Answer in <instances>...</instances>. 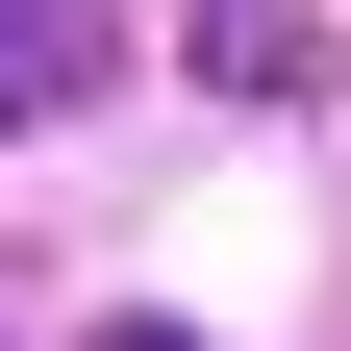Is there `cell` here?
Returning <instances> with one entry per match:
<instances>
[{
	"mask_svg": "<svg viewBox=\"0 0 351 351\" xmlns=\"http://www.w3.org/2000/svg\"><path fill=\"white\" fill-rule=\"evenodd\" d=\"M201 75H251V101H301V75H326V25H301V0H201Z\"/></svg>",
	"mask_w": 351,
	"mask_h": 351,
	"instance_id": "cell-2",
	"label": "cell"
},
{
	"mask_svg": "<svg viewBox=\"0 0 351 351\" xmlns=\"http://www.w3.org/2000/svg\"><path fill=\"white\" fill-rule=\"evenodd\" d=\"M101 51H125L101 0H0V101H75V75H101Z\"/></svg>",
	"mask_w": 351,
	"mask_h": 351,
	"instance_id": "cell-1",
	"label": "cell"
},
{
	"mask_svg": "<svg viewBox=\"0 0 351 351\" xmlns=\"http://www.w3.org/2000/svg\"><path fill=\"white\" fill-rule=\"evenodd\" d=\"M101 351H201V326H101Z\"/></svg>",
	"mask_w": 351,
	"mask_h": 351,
	"instance_id": "cell-3",
	"label": "cell"
}]
</instances>
